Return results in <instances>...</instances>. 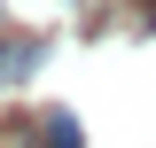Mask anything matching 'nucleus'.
Returning a JSON list of instances; mask_svg holds the SVG:
<instances>
[{"label":"nucleus","instance_id":"1","mask_svg":"<svg viewBox=\"0 0 156 148\" xmlns=\"http://www.w3.org/2000/svg\"><path fill=\"white\" fill-rule=\"evenodd\" d=\"M31 125H39V148H86L78 109H47V117H31Z\"/></svg>","mask_w":156,"mask_h":148},{"label":"nucleus","instance_id":"2","mask_svg":"<svg viewBox=\"0 0 156 148\" xmlns=\"http://www.w3.org/2000/svg\"><path fill=\"white\" fill-rule=\"evenodd\" d=\"M39 55H47V39H0V78L23 86V78L39 70Z\"/></svg>","mask_w":156,"mask_h":148},{"label":"nucleus","instance_id":"3","mask_svg":"<svg viewBox=\"0 0 156 148\" xmlns=\"http://www.w3.org/2000/svg\"><path fill=\"white\" fill-rule=\"evenodd\" d=\"M140 31H156V0H148V8H140Z\"/></svg>","mask_w":156,"mask_h":148}]
</instances>
